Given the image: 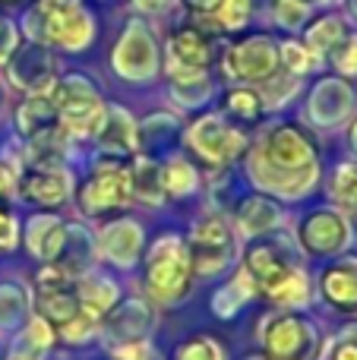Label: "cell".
<instances>
[{
  "label": "cell",
  "mask_w": 357,
  "mask_h": 360,
  "mask_svg": "<svg viewBox=\"0 0 357 360\" xmlns=\"http://www.w3.org/2000/svg\"><path fill=\"white\" fill-rule=\"evenodd\" d=\"M304 4H329V0H304Z\"/></svg>",
  "instance_id": "cell-44"
},
{
  "label": "cell",
  "mask_w": 357,
  "mask_h": 360,
  "mask_svg": "<svg viewBox=\"0 0 357 360\" xmlns=\"http://www.w3.org/2000/svg\"><path fill=\"white\" fill-rule=\"evenodd\" d=\"M130 199H133L130 168H124L117 162H101L95 165L92 177L82 184L79 209L86 215H105L111 209H124Z\"/></svg>",
  "instance_id": "cell-7"
},
{
  "label": "cell",
  "mask_w": 357,
  "mask_h": 360,
  "mask_svg": "<svg viewBox=\"0 0 357 360\" xmlns=\"http://www.w3.org/2000/svg\"><path fill=\"white\" fill-rule=\"evenodd\" d=\"M10 82L25 92H48L54 86V57L48 54L44 44H25V48L13 51L10 60Z\"/></svg>",
  "instance_id": "cell-12"
},
{
  "label": "cell",
  "mask_w": 357,
  "mask_h": 360,
  "mask_svg": "<svg viewBox=\"0 0 357 360\" xmlns=\"http://www.w3.org/2000/svg\"><path fill=\"white\" fill-rule=\"evenodd\" d=\"M76 297H79L82 310L101 319L114 307V300H117V285L101 278V275H86V278L76 285Z\"/></svg>",
  "instance_id": "cell-22"
},
{
  "label": "cell",
  "mask_w": 357,
  "mask_h": 360,
  "mask_svg": "<svg viewBox=\"0 0 357 360\" xmlns=\"http://www.w3.org/2000/svg\"><path fill=\"white\" fill-rule=\"evenodd\" d=\"M162 186L164 196H190L200 186V174L187 158H168L162 165Z\"/></svg>",
  "instance_id": "cell-27"
},
{
  "label": "cell",
  "mask_w": 357,
  "mask_h": 360,
  "mask_svg": "<svg viewBox=\"0 0 357 360\" xmlns=\"http://www.w3.org/2000/svg\"><path fill=\"white\" fill-rule=\"evenodd\" d=\"M187 253L193 262V272L200 275H215L228 269L238 256V243H234V231L221 215H202L200 221L190 228L187 237Z\"/></svg>",
  "instance_id": "cell-6"
},
{
  "label": "cell",
  "mask_w": 357,
  "mask_h": 360,
  "mask_svg": "<svg viewBox=\"0 0 357 360\" xmlns=\"http://www.w3.org/2000/svg\"><path fill=\"white\" fill-rule=\"evenodd\" d=\"M221 4H225V0H183V6L193 10L196 16H215Z\"/></svg>",
  "instance_id": "cell-41"
},
{
  "label": "cell",
  "mask_w": 357,
  "mask_h": 360,
  "mask_svg": "<svg viewBox=\"0 0 357 360\" xmlns=\"http://www.w3.org/2000/svg\"><path fill=\"white\" fill-rule=\"evenodd\" d=\"M95 139L111 155H126V152L136 149V124L124 108H105V117L95 130Z\"/></svg>",
  "instance_id": "cell-17"
},
{
  "label": "cell",
  "mask_w": 357,
  "mask_h": 360,
  "mask_svg": "<svg viewBox=\"0 0 357 360\" xmlns=\"http://www.w3.org/2000/svg\"><path fill=\"white\" fill-rule=\"evenodd\" d=\"M225 70L234 79L266 82L278 70V48L269 35H250L225 54Z\"/></svg>",
  "instance_id": "cell-9"
},
{
  "label": "cell",
  "mask_w": 357,
  "mask_h": 360,
  "mask_svg": "<svg viewBox=\"0 0 357 360\" xmlns=\"http://www.w3.org/2000/svg\"><path fill=\"white\" fill-rule=\"evenodd\" d=\"M133 6L143 13H162L168 6V0H133Z\"/></svg>",
  "instance_id": "cell-42"
},
{
  "label": "cell",
  "mask_w": 357,
  "mask_h": 360,
  "mask_svg": "<svg viewBox=\"0 0 357 360\" xmlns=\"http://www.w3.org/2000/svg\"><path fill=\"white\" fill-rule=\"evenodd\" d=\"M25 32L44 48L82 51L95 38V19L79 0H38L25 16Z\"/></svg>",
  "instance_id": "cell-2"
},
{
  "label": "cell",
  "mask_w": 357,
  "mask_h": 360,
  "mask_svg": "<svg viewBox=\"0 0 357 360\" xmlns=\"http://www.w3.org/2000/svg\"><path fill=\"white\" fill-rule=\"evenodd\" d=\"M4 4H13V0H4Z\"/></svg>",
  "instance_id": "cell-46"
},
{
  "label": "cell",
  "mask_w": 357,
  "mask_h": 360,
  "mask_svg": "<svg viewBox=\"0 0 357 360\" xmlns=\"http://www.w3.org/2000/svg\"><path fill=\"white\" fill-rule=\"evenodd\" d=\"M282 221V209L266 196H250L238 205V231L244 237H259Z\"/></svg>",
  "instance_id": "cell-21"
},
{
  "label": "cell",
  "mask_w": 357,
  "mask_h": 360,
  "mask_svg": "<svg viewBox=\"0 0 357 360\" xmlns=\"http://www.w3.org/2000/svg\"><path fill=\"white\" fill-rule=\"evenodd\" d=\"M250 177L263 190L282 193V196H304L313 190L320 177L316 146L307 139V133L291 124L272 127L269 136L250 155Z\"/></svg>",
  "instance_id": "cell-1"
},
{
  "label": "cell",
  "mask_w": 357,
  "mask_h": 360,
  "mask_svg": "<svg viewBox=\"0 0 357 360\" xmlns=\"http://www.w3.org/2000/svg\"><path fill=\"white\" fill-rule=\"evenodd\" d=\"M6 360H41V354H38V351H32L29 345H22V342H19V348L13 351V354L6 357Z\"/></svg>",
  "instance_id": "cell-43"
},
{
  "label": "cell",
  "mask_w": 357,
  "mask_h": 360,
  "mask_svg": "<svg viewBox=\"0 0 357 360\" xmlns=\"http://www.w3.org/2000/svg\"><path fill=\"white\" fill-rule=\"evenodd\" d=\"M16 127H19V133H22L25 139L41 136V133L60 127L57 124V111H54L51 95H44V92L29 95V98L19 105V111H16Z\"/></svg>",
  "instance_id": "cell-20"
},
{
  "label": "cell",
  "mask_w": 357,
  "mask_h": 360,
  "mask_svg": "<svg viewBox=\"0 0 357 360\" xmlns=\"http://www.w3.org/2000/svg\"><path fill=\"white\" fill-rule=\"evenodd\" d=\"M133 180V196H139L143 202L158 205L164 199V186H162V165L152 158H139L136 168L130 171Z\"/></svg>",
  "instance_id": "cell-26"
},
{
  "label": "cell",
  "mask_w": 357,
  "mask_h": 360,
  "mask_svg": "<svg viewBox=\"0 0 357 360\" xmlns=\"http://www.w3.org/2000/svg\"><path fill=\"white\" fill-rule=\"evenodd\" d=\"M111 63L117 70V76H124V79H149L158 67L155 41H152L149 29L139 22L126 25V32L120 35L117 48L111 54Z\"/></svg>",
  "instance_id": "cell-10"
},
{
  "label": "cell",
  "mask_w": 357,
  "mask_h": 360,
  "mask_svg": "<svg viewBox=\"0 0 357 360\" xmlns=\"http://www.w3.org/2000/svg\"><path fill=\"white\" fill-rule=\"evenodd\" d=\"M348 38V29H345V19L342 16H323L316 19V25L307 32V51L310 54H332L335 48H342V41Z\"/></svg>",
  "instance_id": "cell-24"
},
{
  "label": "cell",
  "mask_w": 357,
  "mask_h": 360,
  "mask_svg": "<svg viewBox=\"0 0 357 360\" xmlns=\"http://www.w3.org/2000/svg\"><path fill=\"white\" fill-rule=\"evenodd\" d=\"M259 342L269 360H313L320 354V335L313 323L297 313H272L259 323Z\"/></svg>",
  "instance_id": "cell-5"
},
{
  "label": "cell",
  "mask_w": 357,
  "mask_h": 360,
  "mask_svg": "<svg viewBox=\"0 0 357 360\" xmlns=\"http://www.w3.org/2000/svg\"><path fill=\"white\" fill-rule=\"evenodd\" d=\"M149 326H152V313H149V307L139 304V300H130V304H126L120 313H114V319H111V332L126 345L143 342Z\"/></svg>",
  "instance_id": "cell-23"
},
{
  "label": "cell",
  "mask_w": 357,
  "mask_h": 360,
  "mask_svg": "<svg viewBox=\"0 0 357 360\" xmlns=\"http://www.w3.org/2000/svg\"><path fill=\"white\" fill-rule=\"evenodd\" d=\"M272 13H275L278 25L297 29V25L307 19V4H304V0H272Z\"/></svg>",
  "instance_id": "cell-36"
},
{
  "label": "cell",
  "mask_w": 357,
  "mask_h": 360,
  "mask_svg": "<svg viewBox=\"0 0 357 360\" xmlns=\"http://www.w3.org/2000/svg\"><path fill=\"white\" fill-rule=\"evenodd\" d=\"M63 237H67V224L57 215H35L25 228V243H29L32 256H38L41 262H54L57 253L63 247Z\"/></svg>",
  "instance_id": "cell-18"
},
{
  "label": "cell",
  "mask_w": 357,
  "mask_h": 360,
  "mask_svg": "<svg viewBox=\"0 0 357 360\" xmlns=\"http://www.w3.org/2000/svg\"><path fill=\"white\" fill-rule=\"evenodd\" d=\"M168 54H171V67H181V70H209V63L215 60L212 32H206L202 25H196V22L181 25V29L171 32Z\"/></svg>",
  "instance_id": "cell-14"
},
{
  "label": "cell",
  "mask_w": 357,
  "mask_h": 360,
  "mask_svg": "<svg viewBox=\"0 0 357 360\" xmlns=\"http://www.w3.org/2000/svg\"><path fill=\"white\" fill-rule=\"evenodd\" d=\"M351 89L342 86L335 79H326L320 89L313 92V101H310V114L313 120H320L323 127H335L348 111H351Z\"/></svg>",
  "instance_id": "cell-19"
},
{
  "label": "cell",
  "mask_w": 357,
  "mask_h": 360,
  "mask_svg": "<svg viewBox=\"0 0 357 360\" xmlns=\"http://www.w3.org/2000/svg\"><path fill=\"white\" fill-rule=\"evenodd\" d=\"M250 297H253V278L247 272H238L225 288H219V291H215L212 310L219 313L221 319H231Z\"/></svg>",
  "instance_id": "cell-25"
},
{
  "label": "cell",
  "mask_w": 357,
  "mask_h": 360,
  "mask_svg": "<svg viewBox=\"0 0 357 360\" xmlns=\"http://www.w3.org/2000/svg\"><path fill=\"white\" fill-rule=\"evenodd\" d=\"M323 297L342 310H357V256H342L320 275Z\"/></svg>",
  "instance_id": "cell-15"
},
{
  "label": "cell",
  "mask_w": 357,
  "mask_h": 360,
  "mask_svg": "<svg viewBox=\"0 0 357 360\" xmlns=\"http://www.w3.org/2000/svg\"><path fill=\"white\" fill-rule=\"evenodd\" d=\"M329 190H332V199L342 209L357 215V165H339Z\"/></svg>",
  "instance_id": "cell-29"
},
{
  "label": "cell",
  "mask_w": 357,
  "mask_h": 360,
  "mask_svg": "<svg viewBox=\"0 0 357 360\" xmlns=\"http://www.w3.org/2000/svg\"><path fill=\"white\" fill-rule=\"evenodd\" d=\"M51 101L57 111V124L70 136H95L101 117H105V105L101 95L86 76H63L60 82L51 86Z\"/></svg>",
  "instance_id": "cell-3"
},
{
  "label": "cell",
  "mask_w": 357,
  "mask_h": 360,
  "mask_svg": "<svg viewBox=\"0 0 357 360\" xmlns=\"http://www.w3.org/2000/svg\"><path fill=\"white\" fill-rule=\"evenodd\" d=\"M174 360H225L221 354V345L212 342V338H190V342H183L181 348H177Z\"/></svg>",
  "instance_id": "cell-31"
},
{
  "label": "cell",
  "mask_w": 357,
  "mask_h": 360,
  "mask_svg": "<svg viewBox=\"0 0 357 360\" xmlns=\"http://www.w3.org/2000/svg\"><path fill=\"white\" fill-rule=\"evenodd\" d=\"M19 193H22V199H29V202L54 209V205L70 199L73 180H70V174L60 165H32L22 174V180H19Z\"/></svg>",
  "instance_id": "cell-13"
},
{
  "label": "cell",
  "mask_w": 357,
  "mask_h": 360,
  "mask_svg": "<svg viewBox=\"0 0 357 360\" xmlns=\"http://www.w3.org/2000/svg\"><path fill=\"white\" fill-rule=\"evenodd\" d=\"M13 51H16V29L6 19H0V63L10 60Z\"/></svg>",
  "instance_id": "cell-40"
},
{
  "label": "cell",
  "mask_w": 357,
  "mask_h": 360,
  "mask_svg": "<svg viewBox=\"0 0 357 360\" xmlns=\"http://www.w3.org/2000/svg\"><path fill=\"white\" fill-rule=\"evenodd\" d=\"M190 278H193V262H190L187 243L177 240L174 234L162 237L152 247L149 262H145V285L164 304H174L190 291Z\"/></svg>",
  "instance_id": "cell-4"
},
{
  "label": "cell",
  "mask_w": 357,
  "mask_h": 360,
  "mask_svg": "<svg viewBox=\"0 0 357 360\" xmlns=\"http://www.w3.org/2000/svg\"><path fill=\"white\" fill-rule=\"evenodd\" d=\"M345 48H335V67H339V73H348V76H357V38H348V41H342Z\"/></svg>",
  "instance_id": "cell-37"
},
{
  "label": "cell",
  "mask_w": 357,
  "mask_h": 360,
  "mask_svg": "<svg viewBox=\"0 0 357 360\" xmlns=\"http://www.w3.org/2000/svg\"><path fill=\"white\" fill-rule=\"evenodd\" d=\"M351 240V228L342 218V212L332 209H316L304 218L301 224V243L307 247V253L313 256H332L339 250L348 247Z\"/></svg>",
  "instance_id": "cell-11"
},
{
  "label": "cell",
  "mask_w": 357,
  "mask_h": 360,
  "mask_svg": "<svg viewBox=\"0 0 357 360\" xmlns=\"http://www.w3.org/2000/svg\"><path fill=\"white\" fill-rule=\"evenodd\" d=\"M19 243V221L6 209H0V250H13Z\"/></svg>",
  "instance_id": "cell-38"
},
{
  "label": "cell",
  "mask_w": 357,
  "mask_h": 360,
  "mask_svg": "<svg viewBox=\"0 0 357 360\" xmlns=\"http://www.w3.org/2000/svg\"><path fill=\"white\" fill-rule=\"evenodd\" d=\"M187 143L209 165H231L247 149L244 133L234 130L231 124H225V117H215V114H206V117H200L190 127Z\"/></svg>",
  "instance_id": "cell-8"
},
{
  "label": "cell",
  "mask_w": 357,
  "mask_h": 360,
  "mask_svg": "<svg viewBox=\"0 0 357 360\" xmlns=\"http://www.w3.org/2000/svg\"><path fill=\"white\" fill-rule=\"evenodd\" d=\"M329 360H357V329H348L345 335L335 342L332 357Z\"/></svg>",
  "instance_id": "cell-39"
},
{
  "label": "cell",
  "mask_w": 357,
  "mask_h": 360,
  "mask_svg": "<svg viewBox=\"0 0 357 360\" xmlns=\"http://www.w3.org/2000/svg\"><path fill=\"white\" fill-rule=\"evenodd\" d=\"M22 345H29L32 351H38V354H44V351L54 345V326L48 323V319L35 316L29 326H25L22 332Z\"/></svg>",
  "instance_id": "cell-33"
},
{
  "label": "cell",
  "mask_w": 357,
  "mask_h": 360,
  "mask_svg": "<svg viewBox=\"0 0 357 360\" xmlns=\"http://www.w3.org/2000/svg\"><path fill=\"white\" fill-rule=\"evenodd\" d=\"M139 250H143V228L130 218L111 221L101 231V253L120 269H130L136 262Z\"/></svg>",
  "instance_id": "cell-16"
},
{
  "label": "cell",
  "mask_w": 357,
  "mask_h": 360,
  "mask_svg": "<svg viewBox=\"0 0 357 360\" xmlns=\"http://www.w3.org/2000/svg\"><path fill=\"white\" fill-rule=\"evenodd\" d=\"M98 323L101 319L98 316H92V313H86V310H79L70 323H63L60 326V335L67 338V342H73V345H79V342H89V338L98 332Z\"/></svg>",
  "instance_id": "cell-32"
},
{
  "label": "cell",
  "mask_w": 357,
  "mask_h": 360,
  "mask_svg": "<svg viewBox=\"0 0 357 360\" xmlns=\"http://www.w3.org/2000/svg\"><path fill=\"white\" fill-rule=\"evenodd\" d=\"M354 146H357V127H354Z\"/></svg>",
  "instance_id": "cell-45"
},
{
  "label": "cell",
  "mask_w": 357,
  "mask_h": 360,
  "mask_svg": "<svg viewBox=\"0 0 357 360\" xmlns=\"http://www.w3.org/2000/svg\"><path fill=\"white\" fill-rule=\"evenodd\" d=\"M225 111L231 114V117H238L240 124H257V120L263 117L266 105H263V95L259 92H253V89H247V86H238L225 95Z\"/></svg>",
  "instance_id": "cell-28"
},
{
  "label": "cell",
  "mask_w": 357,
  "mask_h": 360,
  "mask_svg": "<svg viewBox=\"0 0 357 360\" xmlns=\"http://www.w3.org/2000/svg\"><path fill=\"white\" fill-rule=\"evenodd\" d=\"M278 63H285L288 73L301 76V73H307V67L313 63V54H310L304 44H297V41H285L282 48H278Z\"/></svg>",
  "instance_id": "cell-35"
},
{
  "label": "cell",
  "mask_w": 357,
  "mask_h": 360,
  "mask_svg": "<svg viewBox=\"0 0 357 360\" xmlns=\"http://www.w3.org/2000/svg\"><path fill=\"white\" fill-rule=\"evenodd\" d=\"M250 16H253L250 0H225V4L219 6V13H215V19H219L221 32L244 29V25L250 22Z\"/></svg>",
  "instance_id": "cell-30"
},
{
  "label": "cell",
  "mask_w": 357,
  "mask_h": 360,
  "mask_svg": "<svg viewBox=\"0 0 357 360\" xmlns=\"http://www.w3.org/2000/svg\"><path fill=\"white\" fill-rule=\"evenodd\" d=\"M22 319V294L13 285H0V329H10Z\"/></svg>",
  "instance_id": "cell-34"
}]
</instances>
